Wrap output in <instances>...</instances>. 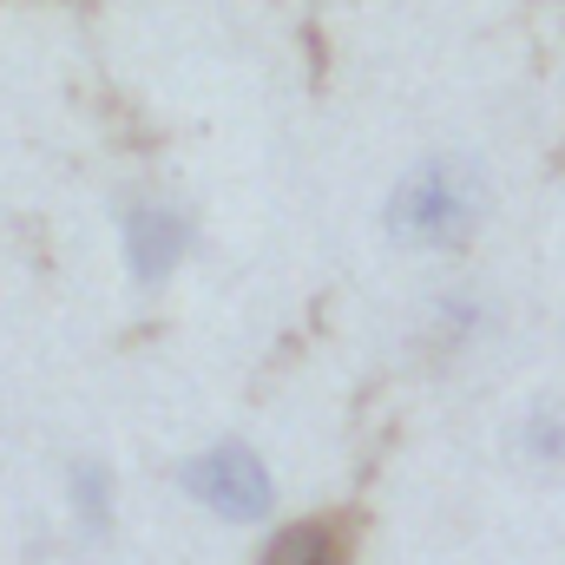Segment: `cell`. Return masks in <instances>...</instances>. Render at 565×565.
I'll use <instances>...</instances> for the list:
<instances>
[{
    "label": "cell",
    "instance_id": "obj_1",
    "mask_svg": "<svg viewBox=\"0 0 565 565\" xmlns=\"http://www.w3.org/2000/svg\"><path fill=\"white\" fill-rule=\"evenodd\" d=\"M480 204H487V198H480V171L460 164V158H434V164H422V171L402 178V191H395V204H388V224H395V237L415 244V250H447V244L473 237Z\"/></svg>",
    "mask_w": 565,
    "mask_h": 565
},
{
    "label": "cell",
    "instance_id": "obj_2",
    "mask_svg": "<svg viewBox=\"0 0 565 565\" xmlns=\"http://www.w3.org/2000/svg\"><path fill=\"white\" fill-rule=\"evenodd\" d=\"M184 487H191L198 507H211V513H224V520H257V513L270 507V473H264V460H257L250 447H237V440L198 454V460L184 467Z\"/></svg>",
    "mask_w": 565,
    "mask_h": 565
},
{
    "label": "cell",
    "instance_id": "obj_3",
    "mask_svg": "<svg viewBox=\"0 0 565 565\" xmlns=\"http://www.w3.org/2000/svg\"><path fill=\"white\" fill-rule=\"evenodd\" d=\"M191 250V224L171 204H132L126 211V257L139 282H164L178 270V257Z\"/></svg>",
    "mask_w": 565,
    "mask_h": 565
},
{
    "label": "cell",
    "instance_id": "obj_4",
    "mask_svg": "<svg viewBox=\"0 0 565 565\" xmlns=\"http://www.w3.org/2000/svg\"><path fill=\"white\" fill-rule=\"evenodd\" d=\"M513 440H520V454L533 460V467H565V402L559 395H546V402H533L520 427H513Z\"/></svg>",
    "mask_w": 565,
    "mask_h": 565
},
{
    "label": "cell",
    "instance_id": "obj_5",
    "mask_svg": "<svg viewBox=\"0 0 565 565\" xmlns=\"http://www.w3.org/2000/svg\"><path fill=\"white\" fill-rule=\"evenodd\" d=\"M264 565H342V546H335L329 526H289V533L270 540Z\"/></svg>",
    "mask_w": 565,
    "mask_h": 565
},
{
    "label": "cell",
    "instance_id": "obj_6",
    "mask_svg": "<svg viewBox=\"0 0 565 565\" xmlns=\"http://www.w3.org/2000/svg\"><path fill=\"white\" fill-rule=\"evenodd\" d=\"M73 507H79L86 526H106V513H113V480H106L99 467H73Z\"/></svg>",
    "mask_w": 565,
    "mask_h": 565
}]
</instances>
